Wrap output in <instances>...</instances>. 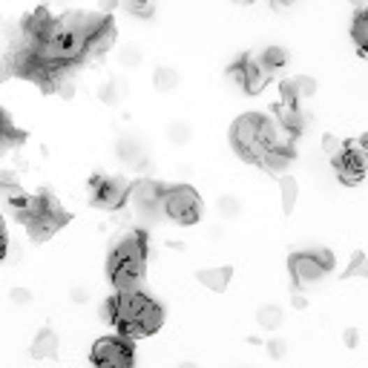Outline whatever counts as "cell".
<instances>
[{"label":"cell","mask_w":368,"mask_h":368,"mask_svg":"<svg viewBox=\"0 0 368 368\" xmlns=\"http://www.w3.org/2000/svg\"><path fill=\"white\" fill-rule=\"evenodd\" d=\"M107 316L121 337L138 339V337H150L161 328L164 308L147 297V293H141L138 288H124L110 300Z\"/></svg>","instance_id":"6da1fadb"},{"label":"cell","mask_w":368,"mask_h":368,"mask_svg":"<svg viewBox=\"0 0 368 368\" xmlns=\"http://www.w3.org/2000/svg\"><path fill=\"white\" fill-rule=\"evenodd\" d=\"M233 147L242 159L248 161H259L274 153V150H290V138L293 133L288 127H282L279 121L267 118V115H256V112H248L242 115L236 124H233Z\"/></svg>","instance_id":"7a4b0ae2"},{"label":"cell","mask_w":368,"mask_h":368,"mask_svg":"<svg viewBox=\"0 0 368 368\" xmlns=\"http://www.w3.org/2000/svg\"><path fill=\"white\" fill-rule=\"evenodd\" d=\"M144 267H147V244L144 236L133 233L115 244V251L110 253L107 262V274L118 290H124L138 285V279L144 277Z\"/></svg>","instance_id":"3957f363"},{"label":"cell","mask_w":368,"mask_h":368,"mask_svg":"<svg viewBox=\"0 0 368 368\" xmlns=\"http://www.w3.org/2000/svg\"><path fill=\"white\" fill-rule=\"evenodd\" d=\"M38 52L46 61L55 64H75L84 58V32L75 23V15H69L64 20H55L52 29L46 32V38L38 43Z\"/></svg>","instance_id":"277c9868"},{"label":"cell","mask_w":368,"mask_h":368,"mask_svg":"<svg viewBox=\"0 0 368 368\" xmlns=\"http://www.w3.org/2000/svg\"><path fill=\"white\" fill-rule=\"evenodd\" d=\"M161 213L167 219H173L176 225H196L202 219V199L187 184L167 187L161 193Z\"/></svg>","instance_id":"5b68a950"},{"label":"cell","mask_w":368,"mask_h":368,"mask_svg":"<svg viewBox=\"0 0 368 368\" xmlns=\"http://www.w3.org/2000/svg\"><path fill=\"white\" fill-rule=\"evenodd\" d=\"M92 368H133V346L127 337H104L92 346Z\"/></svg>","instance_id":"8992f818"},{"label":"cell","mask_w":368,"mask_h":368,"mask_svg":"<svg viewBox=\"0 0 368 368\" xmlns=\"http://www.w3.org/2000/svg\"><path fill=\"white\" fill-rule=\"evenodd\" d=\"M290 279L297 288H314V285H320L328 274V267L320 262V256H316V251H308V253H293L290 262Z\"/></svg>","instance_id":"52a82bcc"},{"label":"cell","mask_w":368,"mask_h":368,"mask_svg":"<svg viewBox=\"0 0 368 368\" xmlns=\"http://www.w3.org/2000/svg\"><path fill=\"white\" fill-rule=\"evenodd\" d=\"M89 193H92V202H95L98 207L115 210V207L124 205L127 193H130V184H127L124 179H107V176H98V179H92Z\"/></svg>","instance_id":"ba28073f"},{"label":"cell","mask_w":368,"mask_h":368,"mask_svg":"<svg viewBox=\"0 0 368 368\" xmlns=\"http://www.w3.org/2000/svg\"><path fill=\"white\" fill-rule=\"evenodd\" d=\"M365 167H368V159L357 147H339V153L334 156V170H337L339 182H346V184L360 182L365 176Z\"/></svg>","instance_id":"9c48e42d"},{"label":"cell","mask_w":368,"mask_h":368,"mask_svg":"<svg viewBox=\"0 0 368 368\" xmlns=\"http://www.w3.org/2000/svg\"><path fill=\"white\" fill-rule=\"evenodd\" d=\"M230 75H233V81H236L244 92H259V89L267 84V75H271V72L262 66L259 58L248 55V58H242V61L230 69Z\"/></svg>","instance_id":"30bf717a"},{"label":"cell","mask_w":368,"mask_h":368,"mask_svg":"<svg viewBox=\"0 0 368 368\" xmlns=\"http://www.w3.org/2000/svg\"><path fill=\"white\" fill-rule=\"evenodd\" d=\"M115 43V27L110 23V17H104L98 27H92L84 38V58L89 55H104L107 49Z\"/></svg>","instance_id":"8fae6325"},{"label":"cell","mask_w":368,"mask_h":368,"mask_svg":"<svg viewBox=\"0 0 368 368\" xmlns=\"http://www.w3.org/2000/svg\"><path fill=\"white\" fill-rule=\"evenodd\" d=\"M161 193L164 187L153 184V182H141L133 187V199H135V210L141 216H159L161 213Z\"/></svg>","instance_id":"7c38bea8"},{"label":"cell","mask_w":368,"mask_h":368,"mask_svg":"<svg viewBox=\"0 0 368 368\" xmlns=\"http://www.w3.org/2000/svg\"><path fill=\"white\" fill-rule=\"evenodd\" d=\"M115 153H118L121 161L135 167V170L147 167V153H144V147L138 144V138H121L118 147H115Z\"/></svg>","instance_id":"4fadbf2b"},{"label":"cell","mask_w":368,"mask_h":368,"mask_svg":"<svg viewBox=\"0 0 368 368\" xmlns=\"http://www.w3.org/2000/svg\"><path fill=\"white\" fill-rule=\"evenodd\" d=\"M199 282L205 285V288H210V290H216V293H222L228 285H230V277H233V271L230 267H202L199 274Z\"/></svg>","instance_id":"5bb4252c"},{"label":"cell","mask_w":368,"mask_h":368,"mask_svg":"<svg viewBox=\"0 0 368 368\" xmlns=\"http://www.w3.org/2000/svg\"><path fill=\"white\" fill-rule=\"evenodd\" d=\"M55 354H58V334L52 328L38 331V337L32 342V357L35 360H46V357H55Z\"/></svg>","instance_id":"9a60e30c"},{"label":"cell","mask_w":368,"mask_h":368,"mask_svg":"<svg viewBox=\"0 0 368 368\" xmlns=\"http://www.w3.org/2000/svg\"><path fill=\"white\" fill-rule=\"evenodd\" d=\"M256 323H259V328H265V331H277V328H282V323H285V311H282L279 305H262V308L256 311Z\"/></svg>","instance_id":"2e32d148"},{"label":"cell","mask_w":368,"mask_h":368,"mask_svg":"<svg viewBox=\"0 0 368 368\" xmlns=\"http://www.w3.org/2000/svg\"><path fill=\"white\" fill-rule=\"evenodd\" d=\"M316 92V81L311 75H297L290 84H285V98H311Z\"/></svg>","instance_id":"e0dca14e"},{"label":"cell","mask_w":368,"mask_h":368,"mask_svg":"<svg viewBox=\"0 0 368 368\" xmlns=\"http://www.w3.org/2000/svg\"><path fill=\"white\" fill-rule=\"evenodd\" d=\"M153 87H156L159 92H173V89L179 87V72H176L173 66H159V69L153 72Z\"/></svg>","instance_id":"ac0fdd59"},{"label":"cell","mask_w":368,"mask_h":368,"mask_svg":"<svg viewBox=\"0 0 368 368\" xmlns=\"http://www.w3.org/2000/svg\"><path fill=\"white\" fill-rule=\"evenodd\" d=\"M124 95H127V84H124V81H107V84L101 87V92H98V98H101L107 107L121 104V101H124Z\"/></svg>","instance_id":"d6986e66"},{"label":"cell","mask_w":368,"mask_h":368,"mask_svg":"<svg viewBox=\"0 0 368 368\" xmlns=\"http://www.w3.org/2000/svg\"><path fill=\"white\" fill-rule=\"evenodd\" d=\"M259 61H262V66L267 72H274V69H282L288 64V52H285V46H267L265 52L259 55Z\"/></svg>","instance_id":"ffe728a7"},{"label":"cell","mask_w":368,"mask_h":368,"mask_svg":"<svg viewBox=\"0 0 368 368\" xmlns=\"http://www.w3.org/2000/svg\"><path fill=\"white\" fill-rule=\"evenodd\" d=\"M262 164L271 170V173H282V170L290 164V150H274L262 159Z\"/></svg>","instance_id":"44dd1931"},{"label":"cell","mask_w":368,"mask_h":368,"mask_svg":"<svg viewBox=\"0 0 368 368\" xmlns=\"http://www.w3.org/2000/svg\"><path fill=\"white\" fill-rule=\"evenodd\" d=\"M357 46L362 49V52H368V12H360L357 20H354V29H351Z\"/></svg>","instance_id":"7402d4cb"},{"label":"cell","mask_w":368,"mask_h":368,"mask_svg":"<svg viewBox=\"0 0 368 368\" xmlns=\"http://www.w3.org/2000/svg\"><path fill=\"white\" fill-rule=\"evenodd\" d=\"M279 190H282V207L285 210H293V205H297V193H300V184L293 182V179H282L279 182Z\"/></svg>","instance_id":"603a6c76"},{"label":"cell","mask_w":368,"mask_h":368,"mask_svg":"<svg viewBox=\"0 0 368 368\" xmlns=\"http://www.w3.org/2000/svg\"><path fill=\"white\" fill-rule=\"evenodd\" d=\"M167 138L173 141V144H187V141L193 138V130L184 124V121H176V124H170V130H167Z\"/></svg>","instance_id":"cb8c5ba5"},{"label":"cell","mask_w":368,"mask_h":368,"mask_svg":"<svg viewBox=\"0 0 368 368\" xmlns=\"http://www.w3.org/2000/svg\"><path fill=\"white\" fill-rule=\"evenodd\" d=\"M124 9L135 17H153V0H124Z\"/></svg>","instance_id":"d4e9b609"},{"label":"cell","mask_w":368,"mask_h":368,"mask_svg":"<svg viewBox=\"0 0 368 368\" xmlns=\"http://www.w3.org/2000/svg\"><path fill=\"white\" fill-rule=\"evenodd\" d=\"M219 213H222L225 219H236L242 213V202L236 199V196H222V199H219Z\"/></svg>","instance_id":"484cf974"},{"label":"cell","mask_w":368,"mask_h":368,"mask_svg":"<svg viewBox=\"0 0 368 368\" xmlns=\"http://www.w3.org/2000/svg\"><path fill=\"white\" fill-rule=\"evenodd\" d=\"M118 64L121 66H138L141 64V49L138 46H121V52H118Z\"/></svg>","instance_id":"4316f807"},{"label":"cell","mask_w":368,"mask_h":368,"mask_svg":"<svg viewBox=\"0 0 368 368\" xmlns=\"http://www.w3.org/2000/svg\"><path fill=\"white\" fill-rule=\"evenodd\" d=\"M265 348H267V357H274V360H282L288 354V342L282 337H271L265 342Z\"/></svg>","instance_id":"83f0119b"},{"label":"cell","mask_w":368,"mask_h":368,"mask_svg":"<svg viewBox=\"0 0 368 368\" xmlns=\"http://www.w3.org/2000/svg\"><path fill=\"white\" fill-rule=\"evenodd\" d=\"M346 277H368V259L362 253H354L351 265L346 267Z\"/></svg>","instance_id":"f1b7e54d"},{"label":"cell","mask_w":368,"mask_h":368,"mask_svg":"<svg viewBox=\"0 0 368 368\" xmlns=\"http://www.w3.org/2000/svg\"><path fill=\"white\" fill-rule=\"evenodd\" d=\"M9 297H12L15 305H29L32 302V290L29 288H12Z\"/></svg>","instance_id":"f546056e"},{"label":"cell","mask_w":368,"mask_h":368,"mask_svg":"<svg viewBox=\"0 0 368 368\" xmlns=\"http://www.w3.org/2000/svg\"><path fill=\"white\" fill-rule=\"evenodd\" d=\"M342 339H346V346H348V348H357V346H360V331H357V328H346Z\"/></svg>","instance_id":"4dcf8cb0"},{"label":"cell","mask_w":368,"mask_h":368,"mask_svg":"<svg viewBox=\"0 0 368 368\" xmlns=\"http://www.w3.org/2000/svg\"><path fill=\"white\" fill-rule=\"evenodd\" d=\"M69 300L75 302V305H84V302L89 300V293H87L84 288H72V293H69Z\"/></svg>","instance_id":"1f68e13d"},{"label":"cell","mask_w":368,"mask_h":368,"mask_svg":"<svg viewBox=\"0 0 368 368\" xmlns=\"http://www.w3.org/2000/svg\"><path fill=\"white\" fill-rule=\"evenodd\" d=\"M6 253H9V239H6V233L0 230V262L6 259Z\"/></svg>","instance_id":"d6a6232c"},{"label":"cell","mask_w":368,"mask_h":368,"mask_svg":"<svg viewBox=\"0 0 368 368\" xmlns=\"http://www.w3.org/2000/svg\"><path fill=\"white\" fill-rule=\"evenodd\" d=\"M98 9H101V12H112V9H118V0H98Z\"/></svg>","instance_id":"836d02e7"},{"label":"cell","mask_w":368,"mask_h":368,"mask_svg":"<svg viewBox=\"0 0 368 368\" xmlns=\"http://www.w3.org/2000/svg\"><path fill=\"white\" fill-rule=\"evenodd\" d=\"M293 308H308V300L305 297H293Z\"/></svg>","instance_id":"e575fe53"},{"label":"cell","mask_w":368,"mask_h":368,"mask_svg":"<svg viewBox=\"0 0 368 368\" xmlns=\"http://www.w3.org/2000/svg\"><path fill=\"white\" fill-rule=\"evenodd\" d=\"M6 69H9V66H6V61H0V81L6 78Z\"/></svg>","instance_id":"d590c367"},{"label":"cell","mask_w":368,"mask_h":368,"mask_svg":"<svg viewBox=\"0 0 368 368\" xmlns=\"http://www.w3.org/2000/svg\"><path fill=\"white\" fill-rule=\"evenodd\" d=\"M368 0H351V6H365Z\"/></svg>","instance_id":"8d00e7d4"},{"label":"cell","mask_w":368,"mask_h":368,"mask_svg":"<svg viewBox=\"0 0 368 368\" xmlns=\"http://www.w3.org/2000/svg\"><path fill=\"white\" fill-rule=\"evenodd\" d=\"M179 368H199V365H196V362H182Z\"/></svg>","instance_id":"74e56055"},{"label":"cell","mask_w":368,"mask_h":368,"mask_svg":"<svg viewBox=\"0 0 368 368\" xmlns=\"http://www.w3.org/2000/svg\"><path fill=\"white\" fill-rule=\"evenodd\" d=\"M274 3H282V6H288V3H293V0H274Z\"/></svg>","instance_id":"f35d334b"},{"label":"cell","mask_w":368,"mask_h":368,"mask_svg":"<svg viewBox=\"0 0 368 368\" xmlns=\"http://www.w3.org/2000/svg\"><path fill=\"white\" fill-rule=\"evenodd\" d=\"M360 144H362V150H368V135H365V138H362Z\"/></svg>","instance_id":"ab89813d"},{"label":"cell","mask_w":368,"mask_h":368,"mask_svg":"<svg viewBox=\"0 0 368 368\" xmlns=\"http://www.w3.org/2000/svg\"><path fill=\"white\" fill-rule=\"evenodd\" d=\"M236 3H253V0H236Z\"/></svg>","instance_id":"60d3db41"}]
</instances>
